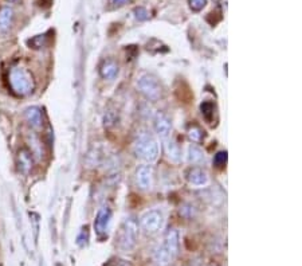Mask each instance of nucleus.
<instances>
[{
  "mask_svg": "<svg viewBox=\"0 0 302 266\" xmlns=\"http://www.w3.org/2000/svg\"><path fill=\"white\" fill-rule=\"evenodd\" d=\"M133 152L134 155L146 161V163H155L160 155V147L152 133L142 130L137 133V136L133 141Z\"/></svg>",
  "mask_w": 302,
  "mask_h": 266,
  "instance_id": "nucleus-1",
  "label": "nucleus"
},
{
  "mask_svg": "<svg viewBox=\"0 0 302 266\" xmlns=\"http://www.w3.org/2000/svg\"><path fill=\"white\" fill-rule=\"evenodd\" d=\"M8 85L10 89L18 97H26L34 92L35 83L31 73L22 66L12 67L8 73Z\"/></svg>",
  "mask_w": 302,
  "mask_h": 266,
  "instance_id": "nucleus-2",
  "label": "nucleus"
},
{
  "mask_svg": "<svg viewBox=\"0 0 302 266\" xmlns=\"http://www.w3.org/2000/svg\"><path fill=\"white\" fill-rule=\"evenodd\" d=\"M179 231L175 229L165 234L164 241L155 253V263L157 266H169L175 261L179 254Z\"/></svg>",
  "mask_w": 302,
  "mask_h": 266,
  "instance_id": "nucleus-3",
  "label": "nucleus"
},
{
  "mask_svg": "<svg viewBox=\"0 0 302 266\" xmlns=\"http://www.w3.org/2000/svg\"><path fill=\"white\" fill-rule=\"evenodd\" d=\"M116 241H117V247L121 251H132L137 245L138 241V222L134 218H126L121 223V226L118 229L117 235H116Z\"/></svg>",
  "mask_w": 302,
  "mask_h": 266,
  "instance_id": "nucleus-4",
  "label": "nucleus"
},
{
  "mask_svg": "<svg viewBox=\"0 0 302 266\" xmlns=\"http://www.w3.org/2000/svg\"><path fill=\"white\" fill-rule=\"evenodd\" d=\"M164 214L163 211H160L159 208H152L148 210L146 212L142 214V216L140 218V226L144 230L145 234H157L159 231L163 230L164 227Z\"/></svg>",
  "mask_w": 302,
  "mask_h": 266,
  "instance_id": "nucleus-5",
  "label": "nucleus"
},
{
  "mask_svg": "<svg viewBox=\"0 0 302 266\" xmlns=\"http://www.w3.org/2000/svg\"><path fill=\"white\" fill-rule=\"evenodd\" d=\"M137 86L149 101H157L161 97L163 89L159 79L152 74H142L137 81Z\"/></svg>",
  "mask_w": 302,
  "mask_h": 266,
  "instance_id": "nucleus-6",
  "label": "nucleus"
},
{
  "mask_svg": "<svg viewBox=\"0 0 302 266\" xmlns=\"http://www.w3.org/2000/svg\"><path fill=\"white\" fill-rule=\"evenodd\" d=\"M136 183L142 191H149L153 187V167L150 164L138 165L136 169Z\"/></svg>",
  "mask_w": 302,
  "mask_h": 266,
  "instance_id": "nucleus-7",
  "label": "nucleus"
},
{
  "mask_svg": "<svg viewBox=\"0 0 302 266\" xmlns=\"http://www.w3.org/2000/svg\"><path fill=\"white\" fill-rule=\"evenodd\" d=\"M110 223H112V211L110 208L102 207L99 208V211L97 212L94 220V230L95 234L98 235L99 238L108 235V230H109Z\"/></svg>",
  "mask_w": 302,
  "mask_h": 266,
  "instance_id": "nucleus-8",
  "label": "nucleus"
},
{
  "mask_svg": "<svg viewBox=\"0 0 302 266\" xmlns=\"http://www.w3.org/2000/svg\"><path fill=\"white\" fill-rule=\"evenodd\" d=\"M155 132L159 137H160L161 141L167 140L171 137V133H172V124L169 121V118L163 113H157L155 116Z\"/></svg>",
  "mask_w": 302,
  "mask_h": 266,
  "instance_id": "nucleus-9",
  "label": "nucleus"
},
{
  "mask_svg": "<svg viewBox=\"0 0 302 266\" xmlns=\"http://www.w3.org/2000/svg\"><path fill=\"white\" fill-rule=\"evenodd\" d=\"M187 180L192 187L203 188L210 183V176L200 167H193L187 172Z\"/></svg>",
  "mask_w": 302,
  "mask_h": 266,
  "instance_id": "nucleus-10",
  "label": "nucleus"
},
{
  "mask_svg": "<svg viewBox=\"0 0 302 266\" xmlns=\"http://www.w3.org/2000/svg\"><path fill=\"white\" fill-rule=\"evenodd\" d=\"M24 117H26V121L28 122V125L34 128V129H39L42 124H43V116H42V112H40L39 108L36 106H31V108H27L26 112H24Z\"/></svg>",
  "mask_w": 302,
  "mask_h": 266,
  "instance_id": "nucleus-11",
  "label": "nucleus"
},
{
  "mask_svg": "<svg viewBox=\"0 0 302 266\" xmlns=\"http://www.w3.org/2000/svg\"><path fill=\"white\" fill-rule=\"evenodd\" d=\"M163 144H164L165 153H167V156H168L169 160L173 161V163H180L181 159H183L180 147H179V145H177L171 137L163 141Z\"/></svg>",
  "mask_w": 302,
  "mask_h": 266,
  "instance_id": "nucleus-12",
  "label": "nucleus"
},
{
  "mask_svg": "<svg viewBox=\"0 0 302 266\" xmlns=\"http://www.w3.org/2000/svg\"><path fill=\"white\" fill-rule=\"evenodd\" d=\"M118 65L114 61H105L102 63L99 73H101L102 78L108 79V81H113L117 78L118 75Z\"/></svg>",
  "mask_w": 302,
  "mask_h": 266,
  "instance_id": "nucleus-13",
  "label": "nucleus"
},
{
  "mask_svg": "<svg viewBox=\"0 0 302 266\" xmlns=\"http://www.w3.org/2000/svg\"><path fill=\"white\" fill-rule=\"evenodd\" d=\"M187 160L191 164H202L206 161V155H204L203 149L199 148L197 145L191 144L187 149Z\"/></svg>",
  "mask_w": 302,
  "mask_h": 266,
  "instance_id": "nucleus-14",
  "label": "nucleus"
},
{
  "mask_svg": "<svg viewBox=\"0 0 302 266\" xmlns=\"http://www.w3.org/2000/svg\"><path fill=\"white\" fill-rule=\"evenodd\" d=\"M12 20H14V10L8 6L0 8V31H7L11 27Z\"/></svg>",
  "mask_w": 302,
  "mask_h": 266,
  "instance_id": "nucleus-15",
  "label": "nucleus"
},
{
  "mask_svg": "<svg viewBox=\"0 0 302 266\" xmlns=\"http://www.w3.org/2000/svg\"><path fill=\"white\" fill-rule=\"evenodd\" d=\"M18 160H19V169L23 173H28L31 171L32 168V159L31 155L27 152V151H24L22 149L19 152V156H18Z\"/></svg>",
  "mask_w": 302,
  "mask_h": 266,
  "instance_id": "nucleus-16",
  "label": "nucleus"
},
{
  "mask_svg": "<svg viewBox=\"0 0 302 266\" xmlns=\"http://www.w3.org/2000/svg\"><path fill=\"white\" fill-rule=\"evenodd\" d=\"M28 43L30 46H32L34 49H42L47 45V35L43 34V35H36L35 38H32V39L28 40Z\"/></svg>",
  "mask_w": 302,
  "mask_h": 266,
  "instance_id": "nucleus-17",
  "label": "nucleus"
},
{
  "mask_svg": "<svg viewBox=\"0 0 302 266\" xmlns=\"http://www.w3.org/2000/svg\"><path fill=\"white\" fill-rule=\"evenodd\" d=\"M202 109V114H203V117L207 120L208 122H211V118L214 116V105H212V102H203L200 106Z\"/></svg>",
  "mask_w": 302,
  "mask_h": 266,
  "instance_id": "nucleus-18",
  "label": "nucleus"
},
{
  "mask_svg": "<svg viewBox=\"0 0 302 266\" xmlns=\"http://www.w3.org/2000/svg\"><path fill=\"white\" fill-rule=\"evenodd\" d=\"M227 163V152H218L214 157V164L218 168H222L224 167V164Z\"/></svg>",
  "mask_w": 302,
  "mask_h": 266,
  "instance_id": "nucleus-19",
  "label": "nucleus"
},
{
  "mask_svg": "<svg viewBox=\"0 0 302 266\" xmlns=\"http://www.w3.org/2000/svg\"><path fill=\"white\" fill-rule=\"evenodd\" d=\"M188 136L189 139L195 143H199L202 140V137H203V132H202L197 126H192L191 129L188 130Z\"/></svg>",
  "mask_w": 302,
  "mask_h": 266,
  "instance_id": "nucleus-20",
  "label": "nucleus"
},
{
  "mask_svg": "<svg viewBox=\"0 0 302 266\" xmlns=\"http://www.w3.org/2000/svg\"><path fill=\"white\" fill-rule=\"evenodd\" d=\"M189 7L192 11H202L204 7H206V4H207V0H188Z\"/></svg>",
  "mask_w": 302,
  "mask_h": 266,
  "instance_id": "nucleus-21",
  "label": "nucleus"
},
{
  "mask_svg": "<svg viewBox=\"0 0 302 266\" xmlns=\"http://www.w3.org/2000/svg\"><path fill=\"white\" fill-rule=\"evenodd\" d=\"M136 18L140 20H145L146 18H148V14H146V11L144 10V8H138V10H136Z\"/></svg>",
  "mask_w": 302,
  "mask_h": 266,
  "instance_id": "nucleus-22",
  "label": "nucleus"
},
{
  "mask_svg": "<svg viewBox=\"0 0 302 266\" xmlns=\"http://www.w3.org/2000/svg\"><path fill=\"white\" fill-rule=\"evenodd\" d=\"M126 2H129V0H110V3L113 4V6H122V4H125Z\"/></svg>",
  "mask_w": 302,
  "mask_h": 266,
  "instance_id": "nucleus-23",
  "label": "nucleus"
},
{
  "mask_svg": "<svg viewBox=\"0 0 302 266\" xmlns=\"http://www.w3.org/2000/svg\"><path fill=\"white\" fill-rule=\"evenodd\" d=\"M8 2H12V3H14V2H18V0H8Z\"/></svg>",
  "mask_w": 302,
  "mask_h": 266,
  "instance_id": "nucleus-24",
  "label": "nucleus"
}]
</instances>
